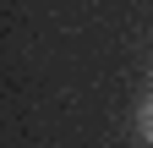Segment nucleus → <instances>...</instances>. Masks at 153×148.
I'll use <instances>...</instances> for the list:
<instances>
[{
	"label": "nucleus",
	"instance_id": "obj_1",
	"mask_svg": "<svg viewBox=\"0 0 153 148\" xmlns=\"http://www.w3.org/2000/svg\"><path fill=\"white\" fill-rule=\"evenodd\" d=\"M137 132H142V137L153 143V93H148V99L137 104Z\"/></svg>",
	"mask_w": 153,
	"mask_h": 148
}]
</instances>
